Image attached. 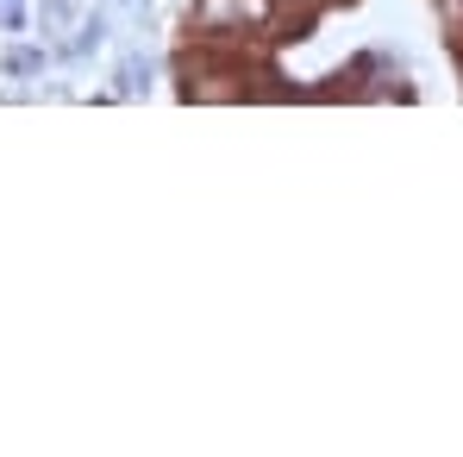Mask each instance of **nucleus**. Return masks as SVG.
Masks as SVG:
<instances>
[{
	"label": "nucleus",
	"mask_w": 463,
	"mask_h": 457,
	"mask_svg": "<svg viewBox=\"0 0 463 457\" xmlns=\"http://www.w3.org/2000/svg\"><path fill=\"white\" fill-rule=\"evenodd\" d=\"M458 70H463V38H458Z\"/></svg>",
	"instance_id": "obj_3"
},
{
	"label": "nucleus",
	"mask_w": 463,
	"mask_h": 457,
	"mask_svg": "<svg viewBox=\"0 0 463 457\" xmlns=\"http://www.w3.org/2000/svg\"><path fill=\"white\" fill-rule=\"evenodd\" d=\"M307 6H332V0H307Z\"/></svg>",
	"instance_id": "obj_4"
},
{
	"label": "nucleus",
	"mask_w": 463,
	"mask_h": 457,
	"mask_svg": "<svg viewBox=\"0 0 463 457\" xmlns=\"http://www.w3.org/2000/svg\"><path fill=\"white\" fill-rule=\"evenodd\" d=\"M38 70H44V51L38 44H25V51L6 57V76H38Z\"/></svg>",
	"instance_id": "obj_2"
},
{
	"label": "nucleus",
	"mask_w": 463,
	"mask_h": 457,
	"mask_svg": "<svg viewBox=\"0 0 463 457\" xmlns=\"http://www.w3.org/2000/svg\"><path fill=\"white\" fill-rule=\"evenodd\" d=\"M81 13H76V0H38V38L44 44H57L70 25H76Z\"/></svg>",
	"instance_id": "obj_1"
}]
</instances>
